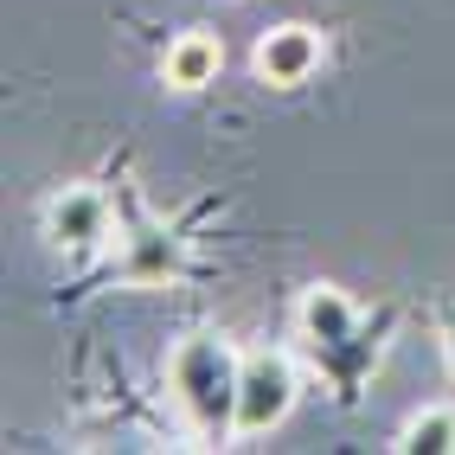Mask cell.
I'll use <instances>...</instances> for the list:
<instances>
[{"mask_svg": "<svg viewBox=\"0 0 455 455\" xmlns=\"http://www.w3.org/2000/svg\"><path fill=\"white\" fill-rule=\"evenodd\" d=\"M237 372H244V353L219 333H193L167 353V391L180 417L193 423L199 436H225L237 417Z\"/></svg>", "mask_w": 455, "mask_h": 455, "instance_id": "1", "label": "cell"}, {"mask_svg": "<svg viewBox=\"0 0 455 455\" xmlns=\"http://www.w3.org/2000/svg\"><path fill=\"white\" fill-rule=\"evenodd\" d=\"M321 33L315 26H301V20H289V26H269V33L257 39V52H251V65H257V77L263 84H276V90H295V84H308L315 71H321Z\"/></svg>", "mask_w": 455, "mask_h": 455, "instance_id": "3", "label": "cell"}, {"mask_svg": "<svg viewBox=\"0 0 455 455\" xmlns=\"http://www.w3.org/2000/svg\"><path fill=\"white\" fill-rule=\"evenodd\" d=\"M295 359L283 347H257L244 353V372H237V417H231V436H269L283 430L289 411H295Z\"/></svg>", "mask_w": 455, "mask_h": 455, "instance_id": "2", "label": "cell"}, {"mask_svg": "<svg viewBox=\"0 0 455 455\" xmlns=\"http://www.w3.org/2000/svg\"><path fill=\"white\" fill-rule=\"evenodd\" d=\"M398 455H449L455 449V411L449 404H430V411H417L404 430H398V443H391Z\"/></svg>", "mask_w": 455, "mask_h": 455, "instance_id": "7", "label": "cell"}, {"mask_svg": "<svg viewBox=\"0 0 455 455\" xmlns=\"http://www.w3.org/2000/svg\"><path fill=\"white\" fill-rule=\"evenodd\" d=\"M45 237L58 251H97L103 237H109V199L97 187H65V193H52L45 199Z\"/></svg>", "mask_w": 455, "mask_h": 455, "instance_id": "4", "label": "cell"}, {"mask_svg": "<svg viewBox=\"0 0 455 455\" xmlns=\"http://www.w3.org/2000/svg\"><path fill=\"white\" fill-rule=\"evenodd\" d=\"M180 269V251H173V237L167 231H155V225H141L135 237H129V251H123V276L135 283V289H155V283H167Z\"/></svg>", "mask_w": 455, "mask_h": 455, "instance_id": "6", "label": "cell"}, {"mask_svg": "<svg viewBox=\"0 0 455 455\" xmlns=\"http://www.w3.org/2000/svg\"><path fill=\"white\" fill-rule=\"evenodd\" d=\"M219 71H225V39L205 33V26H187L161 58V77L173 90H205V84H219Z\"/></svg>", "mask_w": 455, "mask_h": 455, "instance_id": "5", "label": "cell"}, {"mask_svg": "<svg viewBox=\"0 0 455 455\" xmlns=\"http://www.w3.org/2000/svg\"><path fill=\"white\" fill-rule=\"evenodd\" d=\"M443 359H449V379H455V315H449V327H443Z\"/></svg>", "mask_w": 455, "mask_h": 455, "instance_id": "8", "label": "cell"}]
</instances>
